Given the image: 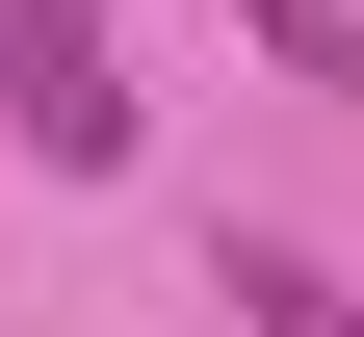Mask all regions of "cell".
<instances>
[{
    "label": "cell",
    "instance_id": "1",
    "mask_svg": "<svg viewBox=\"0 0 364 337\" xmlns=\"http://www.w3.org/2000/svg\"><path fill=\"white\" fill-rule=\"evenodd\" d=\"M0 130H26L53 182L130 156V53H105V0H0Z\"/></svg>",
    "mask_w": 364,
    "mask_h": 337
},
{
    "label": "cell",
    "instance_id": "2",
    "mask_svg": "<svg viewBox=\"0 0 364 337\" xmlns=\"http://www.w3.org/2000/svg\"><path fill=\"white\" fill-rule=\"evenodd\" d=\"M208 311H260V337H364V285L312 260V233H235V260H208Z\"/></svg>",
    "mask_w": 364,
    "mask_h": 337
},
{
    "label": "cell",
    "instance_id": "3",
    "mask_svg": "<svg viewBox=\"0 0 364 337\" xmlns=\"http://www.w3.org/2000/svg\"><path fill=\"white\" fill-rule=\"evenodd\" d=\"M235 26H260L287 78H338V53H364V0H235Z\"/></svg>",
    "mask_w": 364,
    "mask_h": 337
}]
</instances>
